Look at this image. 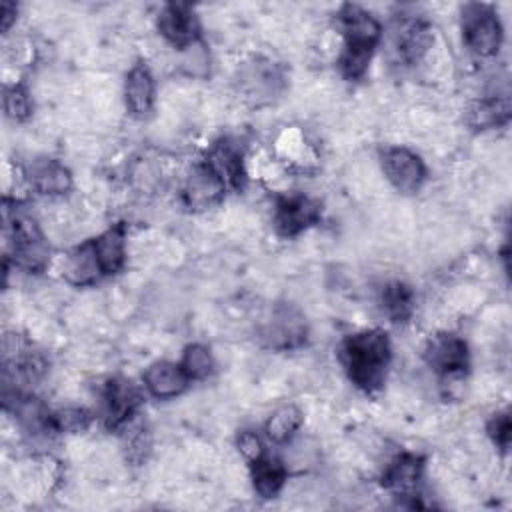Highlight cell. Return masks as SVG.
I'll use <instances>...</instances> for the list:
<instances>
[{"instance_id": "obj_27", "label": "cell", "mask_w": 512, "mask_h": 512, "mask_svg": "<svg viewBox=\"0 0 512 512\" xmlns=\"http://www.w3.org/2000/svg\"><path fill=\"white\" fill-rule=\"evenodd\" d=\"M2 104H4V112L10 120L14 122H24L30 118L32 114V98H30V92L24 84L16 82V84H10L4 88V98H2Z\"/></svg>"}, {"instance_id": "obj_9", "label": "cell", "mask_w": 512, "mask_h": 512, "mask_svg": "<svg viewBox=\"0 0 512 512\" xmlns=\"http://www.w3.org/2000/svg\"><path fill=\"white\" fill-rule=\"evenodd\" d=\"M156 28L160 36L178 50H188L200 44L202 28L190 4H184V2L164 4L156 16Z\"/></svg>"}, {"instance_id": "obj_14", "label": "cell", "mask_w": 512, "mask_h": 512, "mask_svg": "<svg viewBox=\"0 0 512 512\" xmlns=\"http://www.w3.org/2000/svg\"><path fill=\"white\" fill-rule=\"evenodd\" d=\"M142 380L148 394L158 400H170L180 396L192 382L184 372V368L180 366V362H170V360H158L150 364Z\"/></svg>"}, {"instance_id": "obj_18", "label": "cell", "mask_w": 512, "mask_h": 512, "mask_svg": "<svg viewBox=\"0 0 512 512\" xmlns=\"http://www.w3.org/2000/svg\"><path fill=\"white\" fill-rule=\"evenodd\" d=\"M62 276L66 282L72 286H90L94 284L102 274L100 262L96 258L92 240H86L84 244L72 248L64 256V266H62Z\"/></svg>"}, {"instance_id": "obj_17", "label": "cell", "mask_w": 512, "mask_h": 512, "mask_svg": "<svg viewBox=\"0 0 512 512\" xmlns=\"http://www.w3.org/2000/svg\"><path fill=\"white\" fill-rule=\"evenodd\" d=\"M96 258L100 262L102 274H118L126 264V226L124 222L112 224L102 234L92 238Z\"/></svg>"}, {"instance_id": "obj_2", "label": "cell", "mask_w": 512, "mask_h": 512, "mask_svg": "<svg viewBox=\"0 0 512 512\" xmlns=\"http://www.w3.org/2000/svg\"><path fill=\"white\" fill-rule=\"evenodd\" d=\"M336 26L344 40L338 68L346 80H360L380 44L382 26L374 14L358 4H342L336 14Z\"/></svg>"}, {"instance_id": "obj_7", "label": "cell", "mask_w": 512, "mask_h": 512, "mask_svg": "<svg viewBox=\"0 0 512 512\" xmlns=\"http://www.w3.org/2000/svg\"><path fill=\"white\" fill-rule=\"evenodd\" d=\"M140 388L128 378H110L102 388V420L108 430H122L138 416Z\"/></svg>"}, {"instance_id": "obj_6", "label": "cell", "mask_w": 512, "mask_h": 512, "mask_svg": "<svg viewBox=\"0 0 512 512\" xmlns=\"http://www.w3.org/2000/svg\"><path fill=\"white\" fill-rule=\"evenodd\" d=\"M426 366L442 378L462 376L470 366V352L464 338L454 332H438L424 346Z\"/></svg>"}, {"instance_id": "obj_23", "label": "cell", "mask_w": 512, "mask_h": 512, "mask_svg": "<svg viewBox=\"0 0 512 512\" xmlns=\"http://www.w3.org/2000/svg\"><path fill=\"white\" fill-rule=\"evenodd\" d=\"M302 420L304 416L298 406L284 404L268 416L264 424V434L272 444H286L300 430Z\"/></svg>"}, {"instance_id": "obj_26", "label": "cell", "mask_w": 512, "mask_h": 512, "mask_svg": "<svg viewBox=\"0 0 512 512\" xmlns=\"http://www.w3.org/2000/svg\"><path fill=\"white\" fill-rule=\"evenodd\" d=\"M124 450H126V458L140 464L146 460L150 448H152V438H150V430L146 428V424L140 422H128L124 428Z\"/></svg>"}, {"instance_id": "obj_4", "label": "cell", "mask_w": 512, "mask_h": 512, "mask_svg": "<svg viewBox=\"0 0 512 512\" xmlns=\"http://www.w3.org/2000/svg\"><path fill=\"white\" fill-rule=\"evenodd\" d=\"M462 36L468 50L478 58L496 56L504 30L494 6L478 2L462 6Z\"/></svg>"}, {"instance_id": "obj_16", "label": "cell", "mask_w": 512, "mask_h": 512, "mask_svg": "<svg viewBox=\"0 0 512 512\" xmlns=\"http://www.w3.org/2000/svg\"><path fill=\"white\" fill-rule=\"evenodd\" d=\"M26 180L30 188L44 196H60L72 188L70 170L54 158H38L26 168Z\"/></svg>"}, {"instance_id": "obj_12", "label": "cell", "mask_w": 512, "mask_h": 512, "mask_svg": "<svg viewBox=\"0 0 512 512\" xmlns=\"http://www.w3.org/2000/svg\"><path fill=\"white\" fill-rule=\"evenodd\" d=\"M426 460L414 452L398 454L382 474V488L400 498L416 496L422 476H424Z\"/></svg>"}, {"instance_id": "obj_25", "label": "cell", "mask_w": 512, "mask_h": 512, "mask_svg": "<svg viewBox=\"0 0 512 512\" xmlns=\"http://www.w3.org/2000/svg\"><path fill=\"white\" fill-rule=\"evenodd\" d=\"M52 428L54 432H66V434H80L86 432L94 420L92 412L80 406H66L56 412H52Z\"/></svg>"}, {"instance_id": "obj_21", "label": "cell", "mask_w": 512, "mask_h": 512, "mask_svg": "<svg viewBox=\"0 0 512 512\" xmlns=\"http://www.w3.org/2000/svg\"><path fill=\"white\" fill-rule=\"evenodd\" d=\"M380 306L382 312L396 324H404L412 318L414 306H416V296L414 290L400 280L386 282L380 290Z\"/></svg>"}, {"instance_id": "obj_1", "label": "cell", "mask_w": 512, "mask_h": 512, "mask_svg": "<svg viewBox=\"0 0 512 512\" xmlns=\"http://www.w3.org/2000/svg\"><path fill=\"white\" fill-rule=\"evenodd\" d=\"M338 358L348 380L358 390L376 394L384 386L390 368V338L380 328L354 332L342 340Z\"/></svg>"}, {"instance_id": "obj_29", "label": "cell", "mask_w": 512, "mask_h": 512, "mask_svg": "<svg viewBox=\"0 0 512 512\" xmlns=\"http://www.w3.org/2000/svg\"><path fill=\"white\" fill-rule=\"evenodd\" d=\"M236 446H238L240 454H242L248 462L260 458V456L266 452L260 434H256L254 430H242V432L238 434V438H236Z\"/></svg>"}, {"instance_id": "obj_11", "label": "cell", "mask_w": 512, "mask_h": 512, "mask_svg": "<svg viewBox=\"0 0 512 512\" xmlns=\"http://www.w3.org/2000/svg\"><path fill=\"white\" fill-rule=\"evenodd\" d=\"M260 338L268 348L274 350L298 348L306 340L304 316L292 306H278L272 310V316L264 322Z\"/></svg>"}, {"instance_id": "obj_20", "label": "cell", "mask_w": 512, "mask_h": 512, "mask_svg": "<svg viewBox=\"0 0 512 512\" xmlns=\"http://www.w3.org/2000/svg\"><path fill=\"white\" fill-rule=\"evenodd\" d=\"M210 164L220 172L228 188L240 190L246 180L244 172V152L238 142L234 140H222L214 146V150L208 156Z\"/></svg>"}, {"instance_id": "obj_10", "label": "cell", "mask_w": 512, "mask_h": 512, "mask_svg": "<svg viewBox=\"0 0 512 512\" xmlns=\"http://www.w3.org/2000/svg\"><path fill=\"white\" fill-rule=\"evenodd\" d=\"M228 184L220 176V172L210 164V160H202L192 166L190 174L186 176L182 198L188 208L206 210L222 202Z\"/></svg>"}, {"instance_id": "obj_30", "label": "cell", "mask_w": 512, "mask_h": 512, "mask_svg": "<svg viewBox=\"0 0 512 512\" xmlns=\"http://www.w3.org/2000/svg\"><path fill=\"white\" fill-rule=\"evenodd\" d=\"M16 14H18V6L14 2H4L2 4V32L4 34L12 28V24L16 20Z\"/></svg>"}, {"instance_id": "obj_19", "label": "cell", "mask_w": 512, "mask_h": 512, "mask_svg": "<svg viewBox=\"0 0 512 512\" xmlns=\"http://www.w3.org/2000/svg\"><path fill=\"white\" fill-rule=\"evenodd\" d=\"M250 478H252L254 492L260 498L268 500L280 494V490L286 484L288 470L278 456L264 452L260 458L250 462Z\"/></svg>"}, {"instance_id": "obj_8", "label": "cell", "mask_w": 512, "mask_h": 512, "mask_svg": "<svg viewBox=\"0 0 512 512\" xmlns=\"http://www.w3.org/2000/svg\"><path fill=\"white\" fill-rule=\"evenodd\" d=\"M380 164L388 182L404 194L420 190L428 176L424 160L404 146H384L380 150Z\"/></svg>"}, {"instance_id": "obj_24", "label": "cell", "mask_w": 512, "mask_h": 512, "mask_svg": "<svg viewBox=\"0 0 512 512\" xmlns=\"http://www.w3.org/2000/svg\"><path fill=\"white\" fill-rule=\"evenodd\" d=\"M180 366L190 380H206L214 372V356L204 344H188L182 352Z\"/></svg>"}, {"instance_id": "obj_15", "label": "cell", "mask_w": 512, "mask_h": 512, "mask_svg": "<svg viewBox=\"0 0 512 512\" xmlns=\"http://www.w3.org/2000/svg\"><path fill=\"white\" fill-rule=\"evenodd\" d=\"M156 82L150 68L144 62H136L124 80V102L132 116L144 118L154 108Z\"/></svg>"}, {"instance_id": "obj_22", "label": "cell", "mask_w": 512, "mask_h": 512, "mask_svg": "<svg viewBox=\"0 0 512 512\" xmlns=\"http://www.w3.org/2000/svg\"><path fill=\"white\" fill-rule=\"evenodd\" d=\"M510 120V100L508 96L482 98L468 110V124L474 130H490L508 124Z\"/></svg>"}, {"instance_id": "obj_3", "label": "cell", "mask_w": 512, "mask_h": 512, "mask_svg": "<svg viewBox=\"0 0 512 512\" xmlns=\"http://www.w3.org/2000/svg\"><path fill=\"white\" fill-rule=\"evenodd\" d=\"M2 220L6 262L12 258L14 266L26 272H42L50 260V246L34 216L18 208L16 202L10 206L8 200H4Z\"/></svg>"}, {"instance_id": "obj_13", "label": "cell", "mask_w": 512, "mask_h": 512, "mask_svg": "<svg viewBox=\"0 0 512 512\" xmlns=\"http://www.w3.org/2000/svg\"><path fill=\"white\" fill-rule=\"evenodd\" d=\"M432 42L434 32L430 22L424 18H404L394 30V50L398 60L408 66L418 64L432 48Z\"/></svg>"}, {"instance_id": "obj_5", "label": "cell", "mask_w": 512, "mask_h": 512, "mask_svg": "<svg viewBox=\"0 0 512 512\" xmlns=\"http://www.w3.org/2000/svg\"><path fill=\"white\" fill-rule=\"evenodd\" d=\"M322 218V206L318 200L306 194H284L274 202L272 222L282 238H294L308 228L316 226Z\"/></svg>"}, {"instance_id": "obj_28", "label": "cell", "mask_w": 512, "mask_h": 512, "mask_svg": "<svg viewBox=\"0 0 512 512\" xmlns=\"http://www.w3.org/2000/svg\"><path fill=\"white\" fill-rule=\"evenodd\" d=\"M486 432L490 436V440L500 448V450H508L510 446V432H512V424H510V414L508 412H496L492 414V418L486 424Z\"/></svg>"}]
</instances>
